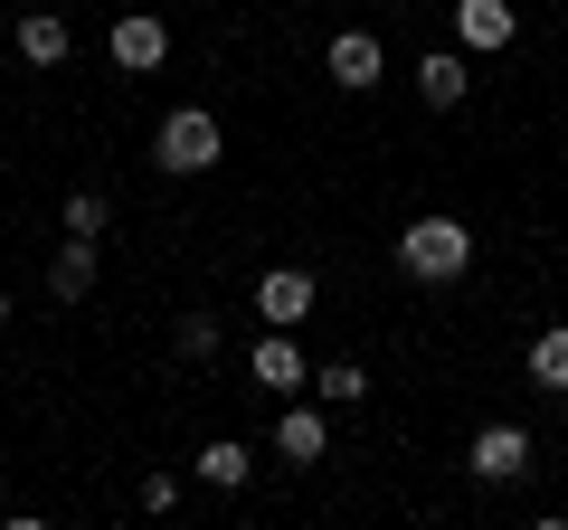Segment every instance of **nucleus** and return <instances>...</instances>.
<instances>
[{
	"label": "nucleus",
	"instance_id": "obj_1",
	"mask_svg": "<svg viewBox=\"0 0 568 530\" xmlns=\"http://www.w3.org/2000/svg\"><path fill=\"white\" fill-rule=\"evenodd\" d=\"M474 265V227L446 218V208H426V218L398 227V275H417V285H455Z\"/></svg>",
	"mask_w": 568,
	"mask_h": 530
},
{
	"label": "nucleus",
	"instance_id": "obj_2",
	"mask_svg": "<svg viewBox=\"0 0 568 530\" xmlns=\"http://www.w3.org/2000/svg\"><path fill=\"white\" fill-rule=\"evenodd\" d=\"M152 152H162V171H181V181L219 171V114H209V104H171L162 133H152Z\"/></svg>",
	"mask_w": 568,
	"mask_h": 530
},
{
	"label": "nucleus",
	"instance_id": "obj_3",
	"mask_svg": "<svg viewBox=\"0 0 568 530\" xmlns=\"http://www.w3.org/2000/svg\"><path fill=\"white\" fill-rule=\"evenodd\" d=\"M323 77L342 85V95H369V85L388 77V48L369 39V29H332V48H323Z\"/></svg>",
	"mask_w": 568,
	"mask_h": 530
},
{
	"label": "nucleus",
	"instance_id": "obj_4",
	"mask_svg": "<svg viewBox=\"0 0 568 530\" xmlns=\"http://www.w3.org/2000/svg\"><path fill=\"white\" fill-rule=\"evenodd\" d=\"M511 39H521L511 0H455V48H465V58H503Z\"/></svg>",
	"mask_w": 568,
	"mask_h": 530
},
{
	"label": "nucleus",
	"instance_id": "obj_5",
	"mask_svg": "<svg viewBox=\"0 0 568 530\" xmlns=\"http://www.w3.org/2000/svg\"><path fill=\"white\" fill-rule=\"evenodd\" d=\"M313 304H323V285H313L304 265H275V275H256V313L275 332H294V323H313Z\"/></svg>",
	"mask_w": 568,
	"mask_h": 530
},
{
	"label": "nucleus",
	"instance_id": "obj_6",
	"mask_svg": "<svg viewBox=\"0 0 568 530\" xmlns=\"http://www.w3.org/2000/svg\"><path fill=\"white\" fill-rule=\"evenodd\" d=\"M162 58H171V20H162V10H123V20H114V67H123V77H152Z\"/></svg>",
	"mask_w": 568,
	"mask_h": 530
},
{
	"label": "nucleus",
	"instance_id": "obj_7",
	"mask_svg": "<svg viewBox=\"0 0 568 530\" xmlns=\"http://www.w3.org/2000/svg\"><path fill=\"white\" fill-rule=\"evenodd\" d=\"M246 379H256V388H275V398H284V388H313V360L294 350V332H275V323H265V342L246 350Z\"/></svg>",
	"mask_w": 568,
	"mask_h": 530
},
{
	"label": "nucleus",
	"instance_id": "obj_8",
	"mask_svg": "<svg viewBox=\"0 0 568 530\" xmlns=\"http://www.w3.org/2000/svg\"><path fill=\"white\" fill-rule=\"evenodd\" d=\"M521 473H530V427L503 417V427L474 436V483H521Z\"/></svg>",
	"mask_w": 568,
	"mask_h": 530
},
{
	"label": "nucleus",
	"instance_id": "obj_9",
	"mask_svg": "<svg viewBox=\"0 0 568 530\" xmlns=\"http://www.w3.org/2000/svg\"><path fill=\"white\" fill-rule=\"evenodd\" d=\"M417 95L436 104V114H455V104L474 95V58H465V48H436V58H417Z\"/></svg>",
	"mask_w": 568,
	"mask_h": 530
},
{
	"label": "nucleus",
	"instance_id": "obj_10",
	"mask_svg": "<svg viewBox=\"0 0 568 530\" xmlns=\"http://www.w3.org/2000/svg\"><path fill=\"white\" fill-rule=\"evenodd\" d=\"M95 256H104V237H67L58 265H48V294H58V304H85V294H95Z\"/></svg>",
	"mask_w": 568,
	"mask_h": 530
},
{
	"label": "nucleus",
	"instance_id": "obj_11",
	"mask_svg": "<svg viewBox=\"0 0 568 530\" xmlns=\"http://www.w3.org/2000/svg\"><path fill=\"white\" fill-rule=\"evenodd\" d=\"M275 455H284V465H323V455H332L323 408H284V417H275Z\"/></svg>",
	"mask_w": 568,
	"mask_h": 530
},
{
	"label": "nucleus",
	"instance_id": "obj_12",
	"mask_svg": "<svg viewBox=\"0 0 568 530\" xmlns=\"http://www.w3.org/2000/svg\"><path fill=\"white\" fill-rule=\"evenodd\" d=\"M190 473H200L209 492H246V473H256V455H246L237 436H209V446H200V465H190Z\"/></svg>",
	"mask_w": 568,
	"mask_h": 530
},
{
	"label": "nucleus",
	"instance_id": "obj_13",
	"mask_svg": "<svg viewBox=\"0 0 568 530\" xmlns=\"http://www.w3.org/2000/svg\"><path fill=\"white\" fill-rule=\"evenodd\" d=\"M20 58L29 67H58L67 58V20H58V10H20Z\"/></svg>",
	"mask_w": 568,
	"mask_h": 530
},
{
	"label": "nucleus",
	"instance_id": "obj_14",
	"mask_svg": "<svg viewBox=\"0 0 568 530\" xmlns=\"http://www.w3.org/2000/svg\"><path fill=\"white\" fill-rule=\"evenodd\" d=\"M313 388H323V408H361V398H369V369L361 360H323V369H313Z\"/></svg>",
	"mask_w": 568,
	"mask_h": 530
},
{
	"label": "nucleus",
	"instance_id": "obj_15",
	"mask_svg": "<svg viewBox=\"0 0 568 530\" xmlns=\"http://www.w3.org/2000/svg\"><path fill=\"white\" fill-rule=\"evenodd\" d=\"M530 379H540V388H568V323H549L540 342H530Z\"/></svg>",
	"mask_w": 568,
	"mask_h": 530
},
{
	"label": "nucleus",
	"instance_id": "obj_16",
	"mask_svg": "<svg viewBox=\"0 0 568 530\" xmlns=\"http://www.w3.org/2000/svg\"><path fill=\"white\" fill-rule=\"evenodd\" d=\"M104 218H114V208H104L95 190H77V200H67V237H104Z\"/></svg>",
	"mask_w": 568,
	"mask_h": 530
},
{
	"label": "nucleus",
	"instance_id": "obj_17",
	"mask_svg": "<svg viewBox=\"0 0 568 530\" xmlns=\"http://www.w3.org/2000/svg\"><path fill=\"white\" fill-rule=\"evenodd\" d=\"M209 350H219V323L209 313H181V360H209Z\"/></svg>",
	"mask_w": 568,
	"mask_h": 530
},
{
	"label": "nucleus",
	"instance_id": "obj_18",
	"mask_svg": "<svg viewBox=\"0 0 568 530\" xmlns=\"http://www.w3.org/2000/svg\"><path fill=\"white\" fill-rule=\"evenodd\" d=\"M142 511H181V473H142Z\"/></svg>",
	"mask_w": 568,
	"mask_h": 530
},
{
	"label": "nucleus",
	"instance_id": "obj_19",
	"mask_svg": "<svg viewBox=\"0 0 568 530\" xmlns=\"http://www.w3.org/2000/svg\"><path fill=\"white\" fill-rule=\"evenodd\" d=\"M0 323H10V285H0Z\"/></svg>",
	"mask_w": 568,
	"mask_h": 530
}]
</instances>
